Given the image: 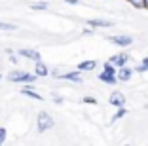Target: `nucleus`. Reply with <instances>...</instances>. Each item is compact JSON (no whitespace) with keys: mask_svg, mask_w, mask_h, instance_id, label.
Listing matches in <instances>:
<instances>
[{"mask_svg":"<svg viewBox=\"0 0 148 146\" xmlns=\"http://www.w3.org/2000/svg\"><path fill=\"white\" fill-rule=\"evenodd\" d=\"M87 27H93V29H110V27H114V23L108 21V19H87Z\"/></svg>","mask_w":148,"mask_h":146,"instance_id":"nucleus-7","label":"nucleus"},{"mask_svg":"<svg viewBox=\"0 0 148 146\" xmlns=\"http://www.w3.org/2000/svg\"><path fill=\"white\" fill-rule=\"evenodd\" d=\"M127 61H129V55H127V53H116V55L110 57V63H114L118 69H120V66H125Z\"/></svg>","mask_w":148,"mask_h":146,"instance_id":"nucleus-11","label":"nucleus"},{"mask_svg":"<svg viewBox=\"0 0 148 146\" xmlns=\"http://www.w3.org/2000/svg\"><path fill=\"white\" fill-rule=\"evenodd\" d=\"M108 42L114 44V46H120V47H127L133 44V38L127 34H118V36H108Z\"/></svg>","mask_w":148,"mask_h":146,"instance_id":"nucleus-3","label":"nucleus"},{"mask_svg":"<svg viewBox=\"0 0 148 146\" xmlns=\"http://www.w3.org/2000/svg\"><path fill=\"white\" fill-rule=\"evenodd\" d=\"M6 135H8V131H6L4 127H0V146L6 142Z\"/></svg>","mask_w":148,"mask_h":146,"instance_id":"nucleus-19","label":"nucleus"},{"mask_svg":"<svg viewBox=\"0 0 148 146\" xmlns=\"http://www.w3.org/2000/svg\"><path fill=\"white\" fill-rule=\"evenodd\" d=\"M53 125H55V121H53V118L49 116L48 112H40L38 116H36V131L38 133H46Z\"/></svg>","mask_w":148,"mask_h":146,"instance_id":"nucleus-2","label":"nucleus"},{"mask_svg":"<svg viewBox=\"0 0 148 146\" xmlns=\"http://www.w3.org/2000/svg\"><path fill=\"white\" fill-rule=\"evenodd\" d=\"M108 103H110V106H114V108H122V106H125V95H123L122 91H112Z\"/></svg>","mask_w":148,"mask_h":146,"instance_id":"nucleus-4","label":"nucleus"},{"mask_svg":"<svg viewBox=\"0 0 148 146\" xmlns=\"http://www.w3.org/2000/svg\"><path fill=\"white\" fill-rule=\"evenodd\" d=\"M0 80H2V76H0Z\"/></svg>","mask_w":148,"mask_h":146,"instance_id":"nucleus-26","label":"nucleus"},{"mask_svg":"<svg viewBox=\"0 0 148 146\" xmlns=\"http://www.w3.org/2000/svg\"><path fill=\"white\" fill-rule=\"evenodd\" d=\"M95 30H93V27H89V29H84V34H93Z\"/></svg>","mask_w":148,"mask_h":146,"instance_id":"nucleus-23","label":"nucleus"},{"mask_svg":"<svg viewBox=\"0 0 148 146\" xmlns=\"http://www.w3.org/2000/svg\"><path fill=\"white\" fill-rule=\"evenodd\" d=\"M34 72L38 74L40 78L49 76V69H48V66H46V64L42 63V61H36V63H34Z\"/></svg>","mask_w":148,"mask_h":146,"instance_id":"nucleus-13","label":"nucleus"},{"mask_svg":"<svg viewBox=\"0 0 148 146\" xmlns=\"http://www.w3.org/2000/svg\"><path fill=\"white\" fill-rule=\"evenodd\" d=\"M66 4H72V6H78L80 4V0H65Z\"/></svg>","mask_w":148,"mask_h":146,"instance_id":"nucleus-22","label":"nucleus"},{"mask_svg":"<svg viewBox=\"0 0 148 146\" xmlns=\"http://www.w3.org/2000/svg\"><path fill=\"white\" fill-rule=\"evenodd\" d=\"M19 57H27V59H32L36 63V61H42V55H40L38 49H29V47H21L17 51Z\"/></svg>","mask_w":148,"mask_h":146,"instance_id":"nucleus-6","label":"nucleus"},{"mask_svg":"<svg viewBox=\"0 0 148 146\" xmlns=\"http://www.w3.org/2000/svg\"><path fill=\"white\" fill-rule=\"evenodd\" d=\"M53 101H55L57 104H61L63 103V97H57V95H55V97H53Z\"/></svg>","mask_w":148,"mask_h":146,"instance_id":"nucleus-24","label":"nucleus"},{"mask_svg":"<svg viewBox=\"0 0 148 146\" xmlns=\"http://www.w3.org/2000/svg\"><path fill=\"white\" fill-rule=\"evenodd\" d=\"M97 69V61L95 59H87V61H82L78 63V70L80 72H91V70Z\"/></svg>","mask_w":148,"mask_h":146,"instance_id":"nucleus-10","label":"nucleus"},{"mask_svg":"<svg viewBox=\"0 0 148 146\" xmlns=\"http://www.w3.org/2000/svg\"><path fill=\"white\" fill-rule=\"evenodd\" d=\"M8 61H10V63H12V64H19V55H13V53H12Z\"/></svg>","mask_w":148,"mask_h":146,"instance_id":"nucleus-21","label":"nucleus"},{"mask_svg":"<svg viewBox=\"0 0 148 146\" xmlns=\"http://www.w3.org/2000/svg\"><path fill=\"white\" fill-rule=\"evenodd\" d=\"M31 8L38 10V12H46V10H48V2H32Z\"/></svg>","mask_w":148,"mask_h":146,"instance_id":"nucleus-16","label":"nucleus"},{"mask_svg":"<svg viewBox=\"0 0 148 146\" xmlns=\"http://www.w3.org/2000/svg\"><path fill=\"white\" fill-rule=\"evenodd\" d=\"M55 78H59V80H69V82H74V84H82V76H80V70H72V72H65V74H53Z\"/></svg>","mask_w":148,"mask_h":146,"instance_id":"nucleus-5","label":"nucleus"},{"mask_svg":"<svg viewBox=\"0 0 148 146\" xmlns=\"http://www.w3.org/2000/svg\"><path fill=\"white\" fill-rule=\"evenodd\" d=\"M21 95H25V97H31V99H34V101H42L44 97L38 93V91H34L31 86H27V87H23L21 89Z\"/></svg>","mask_w":148,"mask_h":146,"instance_id":"nucleus-12","label":"nucleus"},{"mask_svg":"<svg viewBox=\"0 0 148 146\" xmlns=\"http://www.w3.org/2000/svg\"><path fill=\"white\" fill-rule=\"evenodd\" d=\"M84 103H86V104H97V99H95V97H84Z\"/></svg>","mask_w":148,"mask_h":146,"instance_id":"nucleus-20","label":"nucleus"},{"mask_svg":"<svg viewBox=\"0 0 148 146\" xmlns=\"http://www.w3.org/2000/svg\"><path fill=\"white\" fill-rule=\"evenodd\" d=\"M38 74L36 72H25V70H13V72L8 74V80L10 82H17V84H34L38 80Z\"/></svg>","mask_w":148,"mask_h":146,"instance_id":"nucleus-1","label":"nucleus"},{"mask_svg":"<svg viewBox=\"0 0 148 146\" xmlns=\"http://www.w3.org/2000/svg\"><path fill=\"white\" fill-rule=\"evenodd\" d=\"M127 2L137 10H144V0H127Z\"/></svg>","mask_w":148,"mask_h":146,"instance_id":"nucleus-18","label":"nucleus"},{"mask_svg":"<svg viewBox=\"0 0 148 146\" xmlns=\"http://www.w3.org/2000/svg\"><path fill=\"white\" fill-rule=\"evenodd\" d=\"M144 10H148V0H144Z\"/></svg>","mask_w":148,"mask_h":146,"instance_id":"nucleus-25","label":"nucleus"},{"mask_svg":"<svg viewBox=\"0 0 148 146\" xmlns=\"http://www.w3.org/2000/svg\"><path fill=\"white\" fill-rule=\"evenodd\" d=\"M135 72H139V74L148 72V57L140 59V64H137V66H135Z\"/></svg>","mask_w":148,"mask_h":146,"instance_id":"nucleus-14","label":"nucleus"},{"mask_svg":"<svg viewBox=\"0 0 148 146\" xmlns=\"http://www.w3.org/2000/svg\"><path fill=\"white\" fill-rule=\"evenodd\" d=\"M123 116H127V110H125V106H122V108H118V112L112 116V120H110V123H114V121H118V120H122Z\"/></svg>","mask_w":148,"mask_h":146,"instance_id":"nucleus-15","label":"nucleus"},{"mask_svg":"<svg viewBox=\"0 0 148 146\" xmlns=\"http://www.w3.org/2000/svg\"><path fill=\"white\" fill-rule=\"evenodd\" d=\"M97 78H99L103 84H108V86H116V84L120 82L116 74H110V72H106V70H103L101 74H97Z\"/></svg>","mask_w":148,"mask_h":146,"instance_id":"nucleus-9","label":"nucleus"},{"mask_svg":"<svg viewBox=\"0 0 148 146\" xmlns=\"http://www.w3.org/2000/svg\"><path fill=\"white\" fill-rule=\"evenodd\" d=\"M19 27L17 25H13V23H4V21H0V30H17Z\"/></svg>","mask_w":148,"mask_h":146,"instance_id":"nucleus-17","label":"nucleus"},{"mask_svg":"<svg viewBox=\"0 0 148 146\" xmlns=\"http://www.w3.org/2000/svg\"><path fill=\"white\" fill-rule=\"evenodd\" d=\"M133 72H135V69H129V66H120V69H118V80H120V82H129L131 80V76H133Z\"/></svg>","mask_w":148,"mask_h":146,"instance_id":"nucleus-8","label":"nucleus"}]
</instances>
